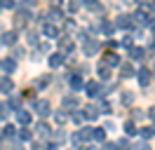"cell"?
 I'll use <instances>...</instances> for the list:
<instances>
[{
	"instance_id": "obj_28",
	"label": "cell",
	"mask_w": 155,
	"mask_h": 150,
	"mask_svg": "<svg viewBox=\"0 0 155 150\" xmlns=\"http://www.w3.org/2000/svg\"><path fill=\"white\" fill-rule=\"evenodd\" d=\"M115 145H117L120 150H132V143H129V139H120Z\"/></svg>"
},
{
	"instance_id": "obj_42",
	"label": "cell",
	"mask_w": 155,
	"mask_h": 150,
	"mask_svg": "<svg viewBox=\"0 0 155 150\" xmlns=\"http://www.w3.org/2000/svg\"><path fill=\"white\" fill-rule=\"evenodd\" d=\"M99 108H101V110H104V112H110V106H108V103H106V101L101 103V106H99Z\"/></svg>"
},
{
	"instance_id": "obj_9",
	"label": "cell",
	"mask_w": 155,
	"mask_h": 150,
	"mask_svg": "<svg viewBox=\"0 0 155 150\" xmlns=\"http://www.w3.org/2000/svg\"><path fill=\"white\" fill-rule=\"evenodd\" d=\"M12 89H14V82H12L10 77L5 75V77H0V92H5V94H10Z\"/></svg>"
},
{
	"instance_id": "obj_3",
	"label": "cell",
	"mask_w": 155,
	"mask_h": 150,
	"mask_svg": "<svg viewBox=\"0 0 155 150\" xmlns=\"http://www.w3.org/2000/svg\"><path fill=\"white\" fill-rule=\"evenodd\" d=\"M115 26L117 28H132V26H134V21H132L129 14H120V17L115 19Z\"/></svg>"
},
{
	"instance_id": "obj_20",
	"label": "cell",
	"mask_w": 155,
	"mask_h": 150,
	"mask_svg": "<svg viewBox=\"0 0 155 150\" xmlns=\"http://www.w3.org/2000/svg\"><path fill=\"white\" fill-rule=\"evenodd\" d=\"M129 56H132V61H141V59H143V49H141V47H132V49H129Z\"/></svg>"
},
{
	"instance_id": "obj_36",
	"label": "cell",
	"mask_w": 155,
	"mask_h": 150,
	"mask_svg": "<svg viewBox=\"0 0 155 150\" xmlns=\"http://www.w3.org/2000/svg\"><path fill=\"white\" fill-rule=\"evenodd\" d=\"M7 106H10L12 110H19V106H21V101H19V99H12V101L7 103Z\"/></svg>"
},
{
	"instance_id": "obj_6",
	"label": "cell",
	"mask_w": 155,
	"mask_h": 150,
	"mask_svg": "<svg viewBox=\"0 0 155 150\" xmlns=\"http://www.w3.org/2000/svg\"><path fill=\"white\" fill-rule=\"evenodd\" d=\"M0 40H2V45H14L17 42V31H5Z\"/></svg>"
},
{
	"instance_id": "obj_8",
	"label": "cell",
	"mask_w": 155,
	"mask_h": 150,
	"mask_svg": "<svg viewBox=\"0 0 155 150\" xmlns=\"http://www.w3.org/2000/svg\"><path fill=\"white\" fill-rule=\"evenodd\" d=\"M0 66H2L5 73H14V70H17V61H14V59H2Z\"/></svg>"
},
{
	"instance_id": "obj_11",
	"label": "cell",
	"mask_w": 155,
	"mask_h": 150,
	"mask_svg": "<svg viewBox=\"0 0 155 150\" xmlns=\"http://www.w3.org/2000/svg\"><path fill=\"white\" fill-rule=\"evenodd\" d=\"M61 106H64L66 110H73V108L78 110V99H75V96H64V101H61Z\"/></svg>"
},
{
	"instance_id": "obj_19",
	"label": "cell",
	"mask_w": 155,
	"mask_h": 150,
	"mask_svg": "<svg viewBox=\"0 0 155 150\" xmlns=\"http://www.w3.org/2000/svg\"><path fill=\"white\" fill-rule=\"evenodd\" d=\"M106 64L110 66V68H113V66H120L122 61H120V56H117V54H113V52H108V54H106Z\"/></svg>"
},
{
	"instance_id": "obj_30",
	"label": "cell",
	"mask_w": 155,
	"mask_h": 150,
	"mask_svg": "<svg viewBox=\"0 0 155 150\" xmlns=\"http://www.w3.org/2000/svg\"><path fill=\"white\" fill-rule=\"evenodd\" d=\"M7 112H10V106H7V103H0V120H5Z\"/></svg>"
},
{
	"instance_id": "obj_24",
	"label": "cell",
	"mask_w": 155,
	"mask_h": 150,
	"mask_svg": "<svg viewBox=\"0 0 155 150\" xmlns=\"http://www.w3.org/2000/svg\"><path fill=\"white\" fill-rule=\"evenodd\" d=\"M71 49H73V40H71V38H64V42H61V54H66Z\"/></svg>"
},
{
	"instance_id": "obj_25",
	"label": "cell",
	"mask_w": 155,
	"mask_h": 150,
	"mask_svg": "<svg viewBox=\"0 0 155 150\" xmlns=\"http://www.w3.org/2000/svg\"><path fill=\"white\" fill-rule=\"evenodd\" d=\"M35 131H38L40 136H47V134H49V127L45 124V122H38V127H35Z\"/></svg>"
},
{
	"instance_id": "obj_13",
	"label": "cell",
	"mask_w": 155,
	"mask_h": 150,
	"mask_svg": "<svg viewBox=\"0 0 155 150\" xmlns=\"http://www.w3.org/2000/svg\"><path fill=\"white\" fill-rule=\"evenodd\" d=\"M92 139L99 141V143H104V141H106V129H104V127H97V129H92Z\"/></svg>"
},
{
	"instance_id": "obj_27",
	"label": "cell",
	"mask_w": 155,
	"mask_h": 150,
	"mask_svg": "<svg viewBox=\"0 0 155 150\" xmlns=\"http://www.w3.org/2000/svg\"><path fill=\"white\" fill-rule=\"evenodd\" d=\"M141 136H143V139H153L155 136V127H143V129H141Z\"/></svg>"
},
{
	"instance_id": "obj_4",
	"label": "cell",
	"mask_w": 155,
	"mask_h": 150,
	"mask_svg": "<svg viewBox=\"0 0 155 150\" xmlns=\"http://www.w3.org/2000/svg\"><path fill=\"white\" fill-rule=\"evenodd\" d=\"M136 75H139V82H141V87H148V84H150V80H153V75H150V70H148V68H141Z\"/></svg>"
},
{
	"instance_id": "obj_32",
	"label": "cell",
	"mask_w": 155,
	"mask_h": 150,
	"mask_svg": "<svg viewBox=\"0 0 155 150\" xmlns=\"http://www.w3.org/2000/svg\"><path fill=\"white\" fill-rule=\"evenodd\" d=\"M80 9V0H71L68 2V12H78Z\"/></svg>"
},
{
	"instance_id": "obj_43",
	"label": "cell",
	"mask_w": 155,
	"mask_h": 150,
	"mask_svg": "<svg viewBox=\"0 0 155 150\" xmlns=\"http://www.w3.org/2000/svg\"><path fill=\"white\" fill-rule=\"evenodd\" d=\"M49 82V77H42V80H38V82H35V84H38V87H45V84H47Z\"/></svg>"
},
{
	"instance_id": "obj_31",
	"label": "cell",
	"mask_w": 155,
	"mask_h": 150,
	"mask_svg": "<svg viewBox=\"0 0 155 150\" xmlns=\"http://www.w3.org/2000/svg\"><path fill=\"white\" fill-rule=\"evenodd\" d=\"M132 101H134V94H132V92H125V94H122V103H125V106H129Z\"/></svg>"
},
{
	"instance_id": "obj_37",
	"label": "cell",
	"mask_w": 155,
	"mask_h": 150,
	"mask_svg": "<svg viewBox=\"0 0 155 150\" xmlns=\"http://www.w3.org/2000/svg\"><path fill=\"white\" fill-rule=\"evenodd\" d=\"M82 120H85V115L75 110V115H73V122H75V124H82Z\"/></svg>"
},
{
	"instance_id": "obj_15",
	"label": "cell",
	"mask_w": 155,
	"mask_h": 150,
	"mask_svg": "<svg viewBox=\"0 0 155 150\" xmlns=\"http://www.w3.org/2000/svg\"><path fill=\"white\" fill-rule=\"evenodd\" d=\"M17 120H19L21 127H26V124L31 122V112H26V110H21V108H19V110H17Z\"/></svg>"
},
{
	"instance_id": "obj_14",
	"label": "cell",
	"mask_w": 155,
	"mask_h": 150,
	"mask_svg": "<svg viewBox=\"0 0 155 150\" xmlns=\"http://www.w3.org/2000/svg\"><path fill=\"white\" fill-rule=\"evenodd\" d=\"M35 110H38L40 117H45V115H49V103L47 101H38L35 103Z\"/></svg>"
},
{
	"instance_id": "obj_10",
	"label": "cell",
	"mask_w": 155,
	"mask_h": 150,
	"mask_svg": "<svg viewBox=\"0 0 155 150\" xmlns=\"http://www.w3.org/2000/svg\"><path fill=\"white\" fill-rule=\"evenodd\" d=\"M132 19H134L136 24H143V26L148 24V21H150V17H148V12H146V9H139V12H136Z\"/></svg>"
},
{
	"instance_id": "obj_38",
	"label": "cell",
	"mask_w": 155,
	"mask_h": 150,
	"mask_svg": "<svg viewBox=\"0 0 155 150\" xmlns=\"http://www.w3.org/2000/svg\"><path fill=\"white\" fill-rule=\"evenodd\" d=\"M54 139H57V141H59V143H64V141H66V134H64V131L59 129V131H57V134H54Z\"/></svg>"
},
{
	"instance_id": "obj_21",
	"label": "cell",
	"mask_w": 155,
	"mask_h": 150,
	"mask_svg": "<svg viewBox=\"0 0 155 150\" xmlns=\"http://www.w3.org/2000/svg\"><path fill=\"white\" fill-rule=\"evenodd\" d=\"M110 73H113V70H110V66H108V64L99 66V77H101V80H108V77H110Z\"/></svg>"
},
{
	"instance_id": "obj_49",
	"label": "cell",
	"mask_w": 155,
	"mask_h": 150,
	"mask_svg": "<svg viewBox=\"0 0 155 150\" xmlns=\"http://www.w3.org/2000/svg\"><path fill=\"white\" fill-rule=\"evenodd\" d=\"M52 2H59V0H52Z\"/></svg>"
},
{
	"instance_id": "obj_48",
	"label": "cell",
	"mask_w": 155,
	"mask_h": 150,
	"mask_svg": "<svg viewBox=\"0 0 155 150\" xmlns=\"http://www.w3.org/2000/svg\"><path fill=\"white\" fill-rule=\"evenodd\" d=\"M87 150H97V148H87Z\"/></svg>"
},
{
	"instance_id": "obj_29",
	"label": "cell",
	"mask_w": 155,
	"mask_h": 150,
	"mask_svg": "<svg viewBox=\"0 0 155 150\" xmlns=\"http://www.w3.org/2000/svg\"><path fill=\"white\" fill-rule=\"evenodd\" d=\"M132 150H150V145H148L146 141H139V143H134V145H132Z\"/></svg>"
},
{
	"instance_id": "obj_39",
	"label": "cell",
	"mask_w": 155,
	"mask_h": 150,
	"mask_svg": "<svg viewBox=\"0 0 155 150\" xmlns=\"http://www.w3.org/2000/svg\"><path fill=\"white\" fill-rule=\"evenodd\" d=\"M0 5L7 7V9H12V7H14V0H0Z\"/></svg>"
},
{
	"instance_id": "obj_46",
	"label": "cell",
	"mask_w": 155,
	"mask_h": 150,
	"mask_svg": "<svg viewBox=\"0 0 155 150\" xmlns=\"http://www.w3.org/2000/svg\"><path fill=\"white\" fill-rule=\"evenodd\" d=\"M150 9H153V12H155V2H153V5H150Z\"/></svg>"
},
{
	"instance_id": "obj_18",
	"label": "cell",
	"mask_w": 155,
	"mask_h": 150,
	"mask_svg": "<svg viewBox=\"0 0 155 150\" xmlns=\"http://www.w3.org/2000/svg\"><path fill=\"white\" fill-rule=\"evenodd\" d=\"M120 73H122V77H132V75H134V66L132 64H120Z\"/></svg>"
},
{
	"instance_id": "obj_23",
	"label": "cell",
	"mask_w": 155,
	"mask_h": 150,
	"mask_svg": "<svg viewBox=\"0 0 155 150\" xmlns=\"http://www.w3.org/2000/svg\"><path fill=\"white\" fill-rule=\"evenodd\" d=\"M71 87H73L75 92H80V89L85 87V84H82V77H80V75H73V77H71Z\"/></svg>"
},
{
	"instance_id": "obj_26",
	"label": "cell",
	"mask_w": 155,
	"mask_h": 150,
	"mask_svg": "<svg viewBox=\"0 0 155 150\" xmlns=\"http://www.w3.org/2000/svg\"><path fill=\"white\" fill-rule=\"evenodd\" d=\"M19 139H21V141H31V139H33V131H28L26 127H21V131H19Z\"/></svg>"
},
{
	"instance_id": "obj_1",
	"label": "cell",
	"mask_w": 155,
	"mask_h": 150,
	"mask_svg": "<svg viewBox=\"0 0 155 150\" xmlns=\"http://www.w3.org/2000/svg\"><path fill=\"white\" fill-rule=\"evenodd\" d=\"M82 52H85V56H94V54L99 52V42H97V40H85Z\"/></svg>"
},
{
	"instance_id": "obj_47",
	"label": "cell",
	"mask_w": 155,
	"mask_h": 150,
	"mask_svg": "<svg viewBox=\"0 0 155 150\" xmlns=\"http://www.w3.org/2000/svg\"><path fill=\"white\" fill-rule=\"evenodd\" d=\"M136 2H146V0H136Z\"/></svg>"
},
{
	"instance_id": "obj_33",
	"label": "cell",
	"mask_w": 155,
	"mask_h": 150,
	"mask_svg": "<svg viewBox=\"0 0 155 150\" xmlns=\"http://www.w3.org/2000/svg\"><path fill=\"white\" fill-rule=\"evenodd\" d=\"M101 31H104L106 35H110V33L115 31V24H104V26H101Z\"/></svg>"
},
{
	"instance_id": "obj_41",
	"label": "cell",
	"mask_w": 155,
	"mask_h": 150,
	"mask_svg": "<svg viewBox=\"0 0 155 150\" xmlns=\"http://www.w3.org/2000/svg\"><path fill=\"white\" fill-rule=\"evenodd\" d=\"M132 112H134V120H141V117H143V110H139V108H134Z\"/></svg>"
},
{
	"instance_id": "obj_44",
	"label": "cell",
	"mask_w": 155,
	"mask_h": 150,
	"mask_svg": "<svg viewBox=\"0 0 155 150\" xmlns=\"http://www.w3.org/2000/svg\"><path fill=\"white\" fill-rule=\"evenodd\" d=\"M24 5H35V0H21Z\"/></svg>"
},
{
	"instance_id": "obj_22",
	"label": "cell",
	"mask_w": 155,
	"mask_h": 150,
	"mask_svg": "<svg viewBox=\"0 0 155 150\" xmlns=\"http://www.w3.org/2000/svg\"><path fill=\"white\" fill-rule=\"evenodd\" d=\"M78 136H80V141L85 143V141H92V127H85V129L78 131Z\"/></svg>"
},
{
	"instance_id": "obj_34",
	"label": "cell",
	"mask_w": 155,
	"mask_h": 150,
	"mask_svg": "<svg viewBox=\"0 0 155 150\" xmlns=\"http://www.w3.org/2000/svg\"><path fill=\"white\" fill-rule=\"evenodd\" d=\"M14 134H17V129H14L12 124H7V127H5V131H2V136H14Z\"/></svg>"
},
{
	"instance_id": "obj_12",
	"label": "cell",
	"mask_w": 155,
	"mask_h": 150,
	"mask_svg": "<svg viewBox=\"0 0 155 150\" xmlns=\"http://www.w3.org/2000/svg\"><path fill=\"white\" fill-rule=\"evenodd\" d=\"M85 117H87V120H97L99 117V108L94 106V103H89L87 108H85Z\"/></svg>"
},
{
	"instance_id": "obj_2",
	"label": "cell",
	"mask_w": 155,
	"mask_h": 150,
	"mask_svg": "<svg viewBox=\"0 0 155 150\" xmlns=\"http://www.w3.org/2000/svg\"><path fill=\"white\" fill-rule=\"evenodd\" d=\"M42 35L49 38V40L59 38V26H54V24H45V26H42Z\"/></svg>"
},
{
	"instance_id": "obj_45",
	"label": "cell",
	"mask_w": 155,
	"mask_h": 150,
	"mask_svg": "<svg viewBox=\"0 0 155 150\" xmlns=\"http://www.w3.org/2000/svg\"><path fill=\"white\" fill-rule=\"evenodd\" d=\"M47 150H59V145H49V148Z\"/></svg>"
},
{
	"instance_id": "obj_7",
	"label": "cell",
	"mask_w": 155,
	"mask_h": 150,
	"mask_svg": "<svg viewBox=\"0 0 155 150\" xmlns=\"http://www.w3.org/2000/svg\"><path fill=\"white\" fill-rule=\"evenodd\" d=\"M85 92H87V96H97V94L101 92V87H99V82H97V80H92V82H87V84H85Z\"/></svg>"
},
{
	"instance_id": "obj_17",
	"label": "cell",
	"mask_w": 155,
	"mask_h": 150,
	"mask_svg": "<svg viewBox=\"0 0 155 150\" xmlns=\"http://www.w3.org/2000/svg\"><path fill=\"white\" fill-rule=\"evenodd\" d=\"M125 134H127V136H136V134H139L134 120H127V122H125Z\"/></svg>"
},
{
	"instance_id": "obj_35",
	"label": "cell",
	"mask_w": 155,
	"mask_h": 150,
	"mask_svg": "<svg viewBox=\"0 0 155 150\" xmlns=\"http://www.w3.org/2000/svg\"><path fill=\"white\" fill-rule=\"evenodd\" d=\"M66 120H68V117L64 115V112H57V115H54V122H57V124H64Z\"/></svg>"
},
{
	"instance_id": "obj_5",
	"label": "cell",
	"mask_w": 155,
	"mask_h": 150,
	"mask_svg": "<svg viewBox=\"0 0 155 150\" xmlns=\"http://www.w3.org/2000/svg\"><path fill=\"white\" fill-rule=\"evenodd\" d=\"M64 59H66V56L61 54V52H54V54L49 56V68H59V66L64 64Z\"/></svg>"
},
{
	"instance_id": "obj_40",
	"label": "cell",
	"mask_w": 155,
	"mask_h": 150,
	"mask_svg": "<svg viewBox=\"0 0 155 150\" xmlns=\"http://www.w3.org/2000/svg\"><path fill=\"white\" fill-rule=\"evenodd\" d=\"M104 150H117V145L110 143V141H106V143H104Z\"/></svg>"
},
{
	"instance_id": "obj_50",
	"label": "cell",
	"mask_w": 155,
	"mask_h": 150,
	"mask_svg": "<svg viewBox=\"0 0 155 150\" xmlns=\"http://www.w3.org/2000/svg\"><path fill=\"white\" fill-rule=\"evenodd\" d=\"M73 150H78V148H73Z\"/></svg>"
},
{
	"instance_id": "obj_16",
	"label": "cell",
	"mask_w": 155,
	"mask_h": 150,
	"mask_svg": "<svg viewBox=\"0 0 155 150\" xmlns=\"http://www.w3.org/2000/svg\"><path fill=\"white\" fill-rule=\"evenodd\" d=\"M49 19H52L54 24H61V21H64V12L57 9V7H52V9H49Z\"/></svg>"
}]
</instances>
